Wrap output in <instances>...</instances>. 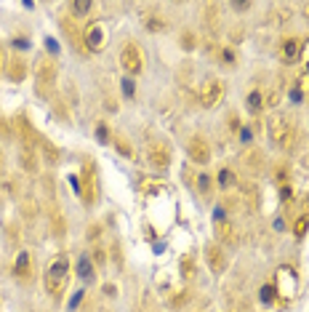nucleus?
I'll use <instances>...</instances> for the list:
<instances>
[{
    "label": "nucleus",
    "mask_w": 309,
    "mask_h": 312,
    "mask_svg": "<svg viewBox=\"0 0 309 312\" xmlns=\"http://www.w3.org/2000/svg\"><path fill=\"white\" fill-rule=\"evenodd\" d=\"M267 131H269L272 144L280 147V150H291L293 142H296V134H299V131H296V120H293L291 115H280V112L269 118Z\"/></svg>",
    "instance_id": "1"
},
{
    "label": "nucleus",
    "mask_w": 309,
    "mask_h": 312,
    "mask_svg": "<svg viewBox=\"0 0 309 312\" xmlns=\"http://www.w3.org/2000/svg\"><path fill=\"white\" fill-rule=\"evenodd\" d=\"M43 283H45V291H48L53 299H59V296L64 294V288L69 283V262H67V256H56V259L48 264V270H45V275H43Z\"/></svg>",
    "instance_id": "2"
},
{
    "label": "nucleus",
    "mask_w": 309,
    "mask_h": 312,
    "mask_svg": "<svg viewBox=\"0 0 309 312\" xmlns=\"http://www.w3.org/2000/svg\"><path fill=\"white\" fill-rule=\"evenodd\" d=\"M35 80H37V93L40 96H48V93L53 91V83H56V61H53L51 56H43L37 59L35 64Z\"/></svg>",
    "instance_id": "3"
},
{
    "label": "nucleus",
    "mask_w": 309,
    "mask_h": 312,
    "mask_svg": "<svg viewBox=\"0 0 309 312\" xmlns=\"http://www.w3.org/2000/svg\"><path fill=\"white\" fill-rule=\"evenodd\" d=\"M83 40H86L88 51H94V53L104 51L107 40H110V21H104V19L91 21V24L86 27V32H83Z\"/></svg>",
    "instance_id": "4"
},
{
    "label": "nucleus",
    "mask_w": 309,
    "mask_h": 312,
    "mask_svg": "<svg viewBox=\"0 0 309 312\" xmlns=\"http://www.w3.org/2000/svg\"><path fill=\"white\" fill-rule=\"evenodd\" d=\"M120 67L126 69L128 75H139V72H142V69H144V51H142V45L134 43V40H128L126 45H123Z\"/></svg>",
    "instance_id": "5"
},
{
    "label": "nucleus",
    "mask_w": 309,
    "mask_h": 312,
    "mask_svg": "<svg viewBox=\"0 0 309 312\" xmlns=\"http://www.w3.org/2000/svg\"><path fill=\"white\" fill-rule=\"evenodd\" d=\"M80 198L86 206H94V203L99 200V182H96V166L91 160L83 163V187L80 190Z\"/></svg>",
    "instance_id": "6"
},
{
    "label": "nucleus",
    "mask_w": 309,
    "mask_h": 312,
    "mask_svg": "<svg viewBox=\"0 0 309 312\" xmlns=\"http://www.w3.org/2000/svg\"><path fill=\"white\" fill-rule=\"evenodd\" d=\"M13 278L19 283H27V286L35 280V256L29 251H19L16 262H13Z\"/></svg>",
    "instance_id": "7"
},
{
    "label": "nucleus",
    "mask_w": 309,
    "mask_h": 312,
    "mask_svg": "<svg viewBox=\"0 0 309 312\" xmlns=\"http://www.w3.org/2000/svg\"><path fill=\"white\" fill-rule=\"evenodd\" d=\"M147 160L154 171H165L171 166V150H168L165 142H152L147 147Z\"/></svg>",
    "instance_id": "8"
},
{
    "label": "nucleus",
    "mask_w": 309,
    "mask_h": 312,
    "mask_svg": "<svg viewBox=\"0 0 309 312\" xmlns=\"http://www.w3.org/2000/svg\"><path fill=\"white\" fill-rule=\"evenodd\" d=\"M301 48H304V40L296 35H288L280 40V48H277V53H280L283 64H296V61L301 59Z\"/></svg>",
    "instance_id": "9"
},
{
    "label": "nucleus",
    "mask_w": 309,
    "mask_h": 312,
    "mask_svg": "<svg viewBox=\"0 0 309 312\" xmlns=\"http://www.w3.org/2000/svg\"><path fill=\"white\" fill-rule=\"evenodd\" d=\"M197 99L203 107H216L224 99V83L221 80H205L203 88L197 91Z\"/></svg>",
    "instance_id": "10"
},
{
    "label": "nucleus",
    "mask_w": 309,
    "mask_h": 312,
    "mask_svg": "<svg viewBox=\"0 0 309 312\" xmlns=\"http://www.w3.org/2000/svg\"><path fill=\"white\" fill-rule=\"evenodd\" d=\"M296 288H299V275L293 272V267H280L277 270V288L275 291L285 296V299H291L293 294H296Z\"/></svg>",
    "instance_id": "11"
},
{
    "label": "nucleus",
    "mask_w": 309,
    "mask_h": 312,
    "mask_svg": "<svg viewBox=\"0 0 309 312\" xmlns=\"http://www.w3.org/2000/svg\"><path fill=\"white\" fill-rule=\"evenodd\" d=\"M187 152H189V160L197 163V166H205V163L211 160V147H208V142L203 136H192Z\"/></svg>",
    "instance_id": "12"
},
{
    "label": "nucleus",
    "mask_w": 309,
    "mask_h": 312,
    "mask_svg": "<svg viewBox=\"0 0 309 312\" xmlns=\"http://www.w3.org/2000/svg\"><path fill=\"white\" fill-rule=\"evenodd\" d=\"M5 77H8L11 83H21L27 77V59L19 56V53H13V56H8V61H5Z\"/></svg>",
    "instance_id": "13"
},
{
    "label": "nucleus",
    "mask_w": 309,
    "mask_h": 312,
    "mask_svg": "<svg viewBox=\"0 0 309 312\" xmlns=\"http://www.w3.org/2000/svg\"><path fill=\"white\" fill-rule=\"evenodd\" d=\"M61 29H64V35H67V40L72 43V48L77 51V53H88V48H86V40H83V32L77 29V24H75V19H61Z\"/></svg>",
    "instance_id": "14"
},
{
    "label": "nucleus",
    "mask_w": 309,
    "mask_h": 312,
    "mask_svg": "<svg viewBox=\"0 0 309 312\" xmlns=\"http://www.w3.org/2000/svg\"><path fill=\"white\" fill-rule=\"evenodd\" d=\"M205 259H208V267H211V272H216V275L227 270V254L221 251L219 243L205 246Z\"/></svg>",
    "instance_id": "15"
},
{
    "label": "nucleus",
    "mask_w": 309,
    "mask_h": 312,
    "mask_svg": "<svg viewBox=\"0 0 309 312\" xmlns=\"http://www.w3.org/2000/svg\"><path fill=\"white\" fill-rule=\"evenodd\" d=\"M216 238H219V243H224V246H237V243H240L237 227H235V224H232L229 219L216 222Z\"/></svg>",
    "instance_id": "16"
},
{
    "label": "nucleus",
    "mask_w": 309,
    "mask_h": 312,
    "mask_svg": "<svg viewBox=\"0 0 309 312\" xmlns=\"http://www.w3.org/2000/svg\"><path fill=\"white\" fill-rule=\"evenodd\" d=\"M16 131H19V136L24 139V144H32V142L40 139L35 134V128H32V123H29L27 115H16V118H13V134H16Z\"/></svg>",
    "instance_id": "17"
},
{
    "label": "nucleus",
    "mask_w": 309,
    "mask_h": 312,
    "mask_svg": "<svg viewBox=\"0 0 309 312\" xmlns=\"http://www.w3.org/2000/svg\"><path fill=\"white\" fill-rule=\"evenodd\" d=\"M19 160H21V168H24L27 174H37V150H35L32 144H24V147H21Z\"/></svg>",
    "instance_id": "18"
},
{
    "label": "nucleus",
    "mask_w": 309,
    "mask_h": 312,
    "mask_svg": "<svg viewBox=\"0 0 309 312\" xmlns=\"http://www.w3.org/2000/svg\"><path fill=\"white\" fill-rule=\"evenodd\" d=\"M77 275H80L83 280H91V283H94V278H96V267H94V262H91V256H88V254H83L80 259H77Z\"/></svg>",
    "instance_id": "19"
},
{
    "label": "nucleus",
    "mask_w": 309,
    "mask_h": 312,
    "mask_svg": "<svg viewBox=\"0 0 309 312\" xmlns=\"http://www.w3.org/2000/svg\"><path fill=\"white\" fill-rule=\"evenodd\" d=\"M245 104H248V110L253 115H259L261 110H264V88H251L248 99H245Z\"/></svg>",
    "instance_id": "20"
},
{
    "label": "nucleus",
    "mask_w": 309,
    "mask_h": 312,
    "mask_svg": "<svg viewBox=\"0 0 309 312\" xmlns=\"http://www.w3.org/2000/svg\"><path fill=\"white\" fill-rule=\"evenodd\" d=\"M205 24L211 32H219V24H221V11H219V5H205Z\"/></svg>",
    "instance_id": "21"
},
{
    "label": "nucleus",
    "mask_w": 309,
    "mask_h": 312,
    "mask_svg": "<svg viewBox=\"0 0 309 312\" xmlns=\"http://www.w3.org/2000/svg\"><path fill=\"white\" fill-rule=\"evenodd\" d=\"M48 222H51V230H53V235H64V216H61V211L56 206L48 211Z\"/></svg>",
    "instance_id": "22"
},
{
    "label": "nucleus",
    "mask_w": 309,
    "mask_h": 312,
    "mask_svg": "<svg viewBox=\"0 0 309 312\" xmlns=\"http://www.w3.org/2000/svg\"><path fill=\"white\" fill-rule=\"evenodd\" d=\"M192 187H195V190L203 195V198H211V176H208V174H197V176H195V184H192Z\"/></svg>",
    "instance_id": "23"
},
{
    "label": "nucleus",
    "mask_w": 309,
    "mask_h": 312,
    "mask_svg": "<svg viewBox=\"0 0 309 312\" xmlns=\"http://www.w3.org/2000/svg\"><path fill=\"white\" fill-rule=\"evenodd\" d=\"M110 142L118 147V152L120 155H126V158H134V150H131V144H128V139L126 136H120V134H112V139Z\"/></svg>",
    "instance_id": "24"
},
{
    "label": "nucleus",
    "mask_w": 309,
    "mask_h": 312,
    "mask_svg": "<svg viewBox=\"0 0 309 312\" xmlns=\"http://www.w3.org/2000/svg\"><path fill=\"white\" fill-rule=\"evenodd\" d=\"M40 142V147H43V155L48 158V163H59V150H56V144L53 142H48V139H37Z\"/></svg>",
    "instance_id": "25"
},
{
    "label": "nucleus",
    "mask_w": 309,
    "mask_h": 312,
    "mask_svg": "<svg viewBox=\"0 0 309 312\" xmlns=\"http://www.w3.org/2000/svg\"><path fill=\"white\" fill-rule=\"evenodd\" d=\"M243 160L248 163L251 168H261V163H264V158H261V152H259V150H253V147H251V150H245V152H243Z\"/></svg>",
    "instance_id": "26"
},
{
    "label": "nucleus",
    "mask_w": 309,
    "mask_h": 312,
    "mask_svg": "<svg viewBox=\"0 0 309 312\" xmlns=\"http://www.w3.org/2000/svg\"><path fill=\"white\" fill-rule=\"evenodd\" d=\"M147 29H150V32H163V29L168 27V21L163 19V16H147Z\"/></svg>",
    "instance_id": "27"
},
{
    "label": "nucleus",
    "mask_w": 309,
    "mask_h": 312,
    "mask_svg": "<svg viewBox=\"0 0 309 312\" xmlns=\"http://www.w3.org/2000/svg\"><path fill=\"white\" fill-rule=\"evenodd\" d=\"M304 96H307V88H304V77H296V80H293V88H291V99H293V101H296V104H299V101L304 99Z\"/></svg>",
    "instance_id": "28"
},
{
    "label": "nucleus",
    "mask_w": 309,
    "mask_h": 312,
    "mask_svg": "<svg viewBox=\"0 0 309 312\" xmlns=\"http://www.w3.org/2000/svg\"><path fill=\"white\" fill-rule=\"evenodd\" d=\"M69 11L80 19V16H86V13L94 11V3H91V0H86V3H72V5H69Z\"/></svg>",
    "instance_id": "29"
},
{
    "label": "nucleus",
    "mask_w": 309,
    "mask_h": 312,
    "mask_svg": "<svg viewBox=\"0 0 309 312\" xmlns=\"http://www.w3.org/2000/svg\"><path fill=\"white\" fill-rule=\"evenodd\" d=\"M21 214H24L27 219H35V216H37V203L32 198H27L24 203H21Z\"/></svg>",
    "instance_id": "30"
},
{
    "label": "nucleus",
    "mask_w": 309,
    "mask_h": 312,
    "mask_svg": "<svg viewBox=\"0 0 309 312\" xmlns=\"http://www.w3.org/2000/svg\"><path fill=\"white\" fill-rule=\"evenodd\" d=\"M13 136V120L0 118V139H11Z\"/></svg>",
    "instance_id": "31"
},
{
    "label": "nucleus",
    "mask_w": 309,
    "mask_h": 312,
    "mask_svg": "<svg viewBox=\"0 0 309 312\" xmlns=\"http://www.w3.org/2000/svg\"><path fill=\"white\" fill-rule=\"evenodd\" d=\"M16 192H19V184H16V179H5V182H3V195H8V198H13Z\"/></svg>",
    "instance_id": "32"
},
{
    "label": "nucleus",
    "mask_w": 309,
    "mask_h": 312,
    "mask_svg": "<svg viewBox=\"0 0 309 312\" xmlns=\"http://www.w3.org/2000/svg\"><path fill=\"white\" fill-rule=\"evenodd\" d=\"M275 288L272 286H264V288H261V291H259V296H261V302H264V304H272L275 302Z\"/></svg>",
    "instance_id": "33"
},
{
    "label": "nucleus",
    "mask_w": 309,
    "mask_h": 312,
    "mask_svg": "<svg viewBox=\"0 0 309 312\" xmlns=\"http://www.w3.org/2000/svg\"><path fill=\"white\" fill-rule=\"evenodd\" d=\"M120 83H123V93H126L128 99H134V96H136V85H134V80H131V77H123Z\"/></svg>",
    "instance_id": "34"
},
{
    "label": "nucleus",
    "mask_w": 309,
    "mask_h": 312,
    "mask_svg": "<svg viewBox=\"0 0 309 312\" xmlns=\"http://www.w3.org/2000/svg\"><path fill=\"white\" fill-rule=\"evenodd\" d=\"M96 136H99V142H104V144L112 139L110 131H107V123H99V126H96Z\"/></svg>",
    "instance_id": "35"
},
{
    "label": "nucleus",
    "mask_w": 309,
    "mask_h": 312,
    "mask_svg": "<svg viewBox=\"0 0 309 312\" xmlns=\"http://www.w3.org/2000/svg\"><path fill=\"white\" fill-rule=\"evenodd\" d=\"M229 131H232V134H240V131H243V123L237 120V115H235V112L229 115Z\"/></svg>",
    "instance_id": "36"
},
{
    "label": "nucleus",
    "mask_w": 309,
    "mask_h": 312,
    "mask_svg": "<svg viewBox=\"0 0 309 312\" xmlns=\"http://www.w3.org/2000/svg\"><path fill=\"white\" fill-rule=\"evenodd\" d=\"M181 45H184V48H195V35H192V32H184L181 35Z\"/></svg>",
    "instance_id": "37"
},
{
    "label": "nucleus",
    "mask_w": 309,
    "mask_h": 312,
    "mask_svg": "<svg viewBox=\"0 0 309 312\" xmlns=\"http://www.w3.org/2000/svg\"><path fill=\"white\" fill-rule=\"evenodd\" d=\"M5 230H8V240H11V243H19V227H16V224H8Z\"/></svg>",
    "instance_id": "38"
},
{
    "label": "nucleus",
    "mask_w": 309,
    "mask_h": 312,
    "mask_svg": "<svg viewBox=\"0 0 309 312\" xmlns=\"http://www.w3.org/2000/svg\"><path fill=\"white\" fill-rule=\"evenodd\" d=\"M301 59H304L307 72H309V40H304V48H301ZM301 59H299V61H301Z\"/></svg>",
    "instance_id": "39"
},
{
    "label": "nucleus",
    "mask_w": 309,
    "mask_h": 312,
    "mask_svg": "<svg viewBox=\"0 0 309 312\" xmlns=\"http://www.w3.org/2000/svg\"><path fill=\"white\" fill-rule=\"evenodd\" d=\"M99 235H102V227H99V224L88 227V240H99Z\"/></svg>",
    "instance_id": "40"
},
{
    "label": "nucleus",
    "mask_w": 309,
    "mask_h": 312,
    "mask_svg": "<svg viewBox=\"0 0 309 312\" xmlns=\"http://www.w3.org/2000/svg\"><path fill=\"white\" fill-rule=\"evenodd\" d=\"M192 264H195V262H192V256H187V259L181 262V270H184V275H192Z\"/></svg>",
    "instance_id": "41"
},
{
    "label": "nucleus",
    "mask_w": 309,
    "mask_h": 312,
    "mask_svg": "<svg viewBox=\"0 0 309 312\" xmlns=\"http://www.w3.org/2000/svg\"><path fill=\"white\" fill-rule=\"evenodd\" d=\"M5 61H8V53H5V48L0 45V72L5 69Z\"/></svg>",
    "instance_id": "42"
},
{
    "label": "nucleus",
    "mask_w": 309,
    "mask_h": 312,
    "mask_svg": "<svg viewBox=\"0 0 309 312\" xmlns=\"http://www.w3.org/2000/svg\"><path fill=\"white\" fill-rule=\"evenodd\" d=\"M91 262H96V264H102V262H104V251H102V248H96V251H94Z\"/></svg>",
    "instance_id": "43"
},
{
    "label": "nucleus",
    "mask_w": 309,
    "mask_h": 312,
    "mask_svg": "<svg viewBox=\"0 0 309 312\" xmlns=\"http://www.w3.org/2000/svg\"><path fill=\"white\" fill-rule=\"evenodd\" d=\"M3 166H5V158H3V150H0V171H3Z\"/></svg>",
    "instance_id": "44"
}]
</instances>
